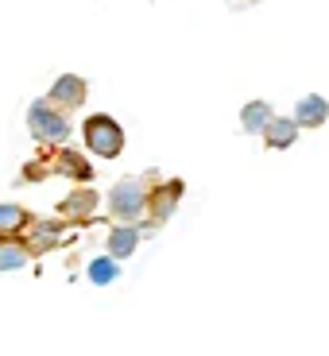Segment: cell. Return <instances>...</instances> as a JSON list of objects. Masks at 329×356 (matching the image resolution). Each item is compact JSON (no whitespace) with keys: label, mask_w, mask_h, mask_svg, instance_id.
Instances as JSON below:
<instances>
[{"label":"cell","mask_w":329,"mask_h":356,"mask_svg":"<svg viewBox=\"0 0 329 356\" xmlns=\"http://www.w3.org/2000/svg\"><path fill=\"white\" fill-rule=\"evenodd\" d=\"M81 136H86V147L101 159H116V155H125V128L116 124L113 116L97 113L89 116L86 124H81Z\"/></svg>","instance_id":"obj_1"},{"label":"cell","mask_w":329,"mask_h":356,"mask_svg":"<svg viewBox=\"0 0 329 356\" xmlns=\"http://www.w3.org/2000/svg\"><path fill=\"white\" fill-rule=\"evenodd\" d=\"M27 128H31V136L43 140V143H66L70 140V120L63 116V108H54L47 97L27 108Z\"/></svg>","instance_id":"obj_2"},{"label":"cell","mask_w":329,"mask_h":356,"mask_svg":"<svg viewBox=\"0 0 329 356\" xmlns=\"http://www.w3.org/2000/svg\"><path fill=\"white\" fill-rule=\"evenodd\" d=\"M143 209H147V186H143L140 178H120L109 190V213L116 221H136Z\"/></svg>","instance_id":"obj_3"},{"label":"cell","mask_w":329,"mask_h":356,"mask_svg":"<svg viewBox=\"0 0 329 356\" xmlns=\"http://www.w3.org/2000/svg\"><path fill=\"white\" fill-rule=\"evenodd\" d=\"M182 194H186V182H182V178H167V182H159L155 190H147V213H152L155 229H159L163 221H170V213L178 209Z\"/></svg>","instance_id":"obj_4"},{"label":"cell","mask_w":329,"mask_h":356,"mask_svg":"<svg viewBox=\"0 0 329 356\" xmlns=\"http://www.w3.org/2000/svg\"><path fill=\"white\" fill-rule=\"evenodd\" d=\"M89 97V86L86 78H78V74H63V78H54L51 93H47V101H51L54 108H63V113H70V108H81Z\"/></svg>","instance_id":"obj_5"},{"label":"cell","mask_w":329,"mask_h":356,"mask_svg":"<svg viewBox=\"0 0 329 356\" xmlns=\"http://www.w3.org/2000/svg\"><path fill=\"white\" fill-rule=\"evenodd\" d=\"M298 132H303V128H298L294 116H275V113H271V120L264 124V132H259V136H264V143L271 147V152H287V147L298 140Z\"/></svg>","instance_id":"obj_6"},{"label":"cell","mask_w":329,"mask_h":356,"mask_svg":"<svg viewBox=\"0 0 329 356\" xmlns=\"http://www.w3.org/2000/svg\"><path fill=\"white\" fill-rule=\"evenodd\" d=\"M58 213L66 217V221H89V217L97 213V194H93V190H74V194H66L63 197V205H58Z\"/></svg>","instance_id":"obj_7"},{"label":"cell","mask_w":329,"mask_h":356,"mask_svg":"<svg viewBox=\"0 0 329 356\" xmlns=\"http://www.w3.org/2000/svg\"><path fill=\"white\" fill-rule=\"evenodd\" d=\"M294 120H298V128H321L329 120V101L321 93H306L294 105Z\"/></svg>","instance_id":"obj_8"},{"label":"cell","mask_w":329,"mask_h":356,"mask_svg":"<svg viewBox=\"0 0 329 356\" xmlns=\"http://www.w3.org/2000/svg\"><path fill=\"white\" fill-rule=\"evenodd\" d=\"M136 244H140V229H136L132 221H125V225H116L113 232H109V256L113 259H128L136 252Z\"/></svg>","instance_id":"obj_9"},{"label":"cell","mask_w":329,"mask_h":356,"mask_svg":"<svg viewBox=\"0 0 329 356\" xmlns=\"http://www.w3.org/2000/svg\"><path fill=\"white\" fill-rule=\"evenodd\" d=\"M54 175H66V178H74V182H89V178H93V163H86L78 152L63 147V152L54 155Z\"/></svg>","instance_id":"obj_10"},{"label":"cell","mask_w":329,"mask_h":356,"mask_svg":"<svg viewBox=\"0 0 329 356\" xmlns=\"http://www.w3.org/2000/svg\"><path fill=\"white\" fill-rule=\"evenodd\" d=\"M63 244V225L58 221H31V256L58 248Z\"/></svg>","instance_id":"obj_11"},{"label":"cell","mask_w":329,"mask_h":356,"mask_svg":"<svg viewBox=\"0 0 329 356\" xmlns=\"http://www.w3.org/2000/svg\"><path fill=\"white\" fill-rule=\"evenodd\" d=\"M31 259V244L19 236H0V271H16Z\"/></svg>","instance_id":"obj_12"},{"label":"cell","mask_w":329,"mask_h":356,"mask_svg":"<svg viewBox=\"0 0 329 356\" xmlns=\"http://www.w3.org/2000/svg\"><path fill=\"white\" fill-rule=\"evenodd\" d=\"M35 217L27 213L24 205H0V236H19V232L31 229Z\"/></svg>","instance_id":"obj_13"},{"label":"cell","mask_w":329,"mask_h":356,"mask_svg":"<svg viewBox=\"0 0 329 356\" xmlns=\"http://www.w3.org/2000/svg\"><path fill=\"white\" fill-rule=\"evenodd\" d=\"M267 120H271V105H267V101H248V105L241 108V128L252 132V136L264 132Z\"/></svg>","instance_id":"obj_14"},{"label":"cell","mask_w":329,"mask_h":356,"mask_svg":"<svg viewBox=\"0 0 329 356\" xmlns=\"http://www.w3.org/2000/svg\"><path fill=\"white\" fill-rule=\"evenodd\" d=\"M116 275H120V259H113V256H97L93 264H89V279H93V286L116 283Z\"/></svg>","instance_id":"obj_15"}]
</instances>
